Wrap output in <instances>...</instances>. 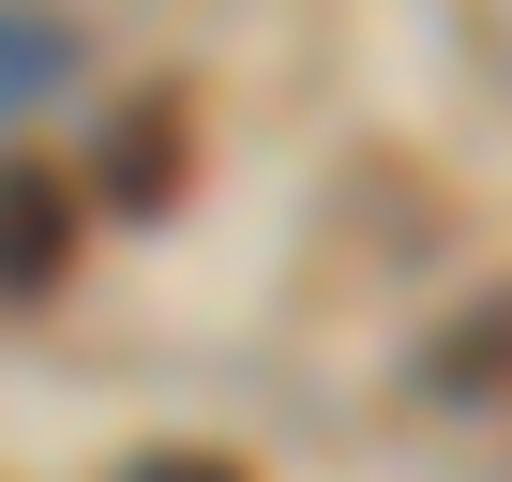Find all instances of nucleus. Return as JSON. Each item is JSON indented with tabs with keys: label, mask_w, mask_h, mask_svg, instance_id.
<instances>
[{
	"label": "nucleus",
	"mask_w": 512,
	"mask_h": 482,
	"mask_svg": "<svg viewBox=\"0 0 512 482\" xmlns=\"http://www.w3.org/2000/svg\"><path fill=\"white\" fill-rule=\"evenodd\" d=\"M422 392H452V407H497V392H512V287H482V302L422 347Z\"/></svg>",
	"instance_id": "f03ea898"
},
{
	"label": "nucleus",
	"mask_w": 512,
	"mask_h": 482,
	"mask_svg": "<svg viewBox=\"0 0 512 482\" xmlns=\"http://www.w3.org/2000/svg\"><path fill=\"white\" fill-rule=\"evenodd\" d=\"M136 482H241L226 452H166V467H136Z\"/></svg>",
	"instance_id": "20e7f679"
},
{
	"label": "nucleus",
	"mask_w": 512,
	"mask_h": 482,
	"mask_svg": "<svg viewBox=\"0 0 512 482\" xmlns=\"http://www.w3.org/2000/svg\"><path fill=\"white\" fill-rule=\"evenodd\" d=\"M166 181H181V151H166V121H121V166H106V196H121V211H151Z\"/></svg>",
	"instance_id": "7ed1b4c3"
},
{
	"label": "nucleus",
	"mask_w": 512,
	"mask_h": 482,
	"mask_svg": "<svg viewBox=\"0 0 512 482\" xmlns=\"http://www.w3.org/2000/svg\"><path fill=\"white\" fill-rule=\"evenodd\" d=\"M61 257H76V196H61L31 151H0V302H31Z\"/></svg>",
	"instance_id": "f257e3e1"
}]
</instances>
